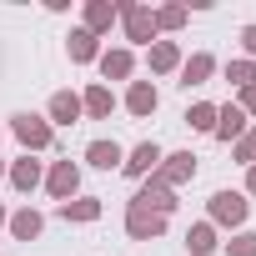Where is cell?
<instances>
[{
  "mask_svg": "<svg viewBox=\"0 0 256 256\" xmlns=\"http://www.w3.org/2000/svg\"><path fill=\"white\" fill-rule=\"evenodd\" d=\"M126 231H131L136 241H156V236L166 231V216H156V211H146V206H131V211H126Z\"/></svg>",
  "mask_w": 256,
  "mask_h": 256,
  "instance_id": "6da1fadb",
  "label": "cell"
},
{
  "mask_svg": "<svg viewBox=\"0 0 256 256\" xmlns=\"http://www.w3.org/2000/svg\"><path fill=\"white\" fill-rule=\"evenodd\" d=\"M211 216H216L221 226H241V221H246V201H241L236 191H216V196H211Z\"/></svg>",
  "mask_w": 256,
  "mask_h": 256,
  "instance_id": "7a4b0ae2",
  "label": "cell"
},
{
  "mask_svg": "<svg viewBox=\"0 0 256 256\" xmlns=\"http://www.w3.org/2000/svg\"><path fill=\"white\" fill-rule=\"evenodd\" d=\"M120 16H126V36L131 40H151L156 36V16L146 6H120Z\"/></svg>",
  "mask_w": 256,
  "mask_h": 256,
  "instance_id": "3957f363",
  "label": "cell"
},
{
  "mask_svg": "<svg viewBox=\"0 0 256 256\" xmlns=\"http://www.w3.org/2000/svg\"><path fill=\"white\" fill-rule=\"evenodd\" d=\"M16 136H20L30 151H40V146H50V126H46L40 116H16Z\"/></svg>",
  "mask_w": 256,
  "mask_h": 256,
  "instance_id": "277c9868",
  "label": "cell"
},
{
  "mask_svg": "<svg viewBox=\"0 0 256 256\" xmlns=\"http://www.w3.org/2000/svg\"><path fill=\"white\" fill-rule=\"evenodd\" d=\"M191 171H196V156L181 151V156H166V166L156 171V181L161 186H181V181H191Z\"/></svg>",
  "mask_w": 256,
  "mask_h": 256,
  "instance_id": "5b68a950",
  "label": "cell"
},
{
  "mask_svg": "<svg viewBox=\"0 0 256 256\" xmlns=\"http://www.w3.org/2000/svg\"><path fill=\"white\" fill-rule=\"evenodd\" d=\"M131 206H146V211H156V216H166V211L176 206V196H171V186H161V181H151V186H146V191H141V196H136Z\"/></svg>",
  "mask_w": 256,
  "mask_h": 256,
  "instance_id": "8992f818",
  "label": "cell"
},
{
  "mask_svg": "<svg viewBox=\"0 0 256 256\" xmlns=\"http://www.w3.org/2000/svg\"><path fill=\"white\" fill-rule=\"evenodd\" d=\"M76 186H80V171H76L70 161H60V166L50 171V196H60V201H66V196H76Z\"/></svg>",
  "mask_w": 256,
  "mask_h": 256,
  "instance_id": "52a82bcc",
  "label": "cell"
},
{
  "mask_svg": "<svg viewBox=\"0 0 256 256\" xmlns=\"http://www.w3.org/2000/svg\"><path fill=\"white\" fill-rule=\"evenodd\" d=\"M156 161H161V151H156V141H146V146H136L131 151V161H120L131 176H146V171H156Z\"/></svg>",
  "mask_w": 256,
  "mask_h": 256,
  "instance_id": "ba28073f",
  "label": "cell"
},
{
  "mask_svg": "<svg viewBox=\"0 0 256 256\" xmlns=\"http://www.w3.org/2000/svg\"><path fill=\"white\" fill-rule=\"evenodd\" d=\"M241 106H226V110H216V136L221 141H241Z\"/></svg>",
  "mask_w": 256,
  "mask_h": 256,
  "instance_id": "9c48e42d",
  "label": "cell"
},
{
  "mask_svg": "<svg viewBox=\"0 0 256 256\" xmlns=\"http://www.w3.org/2000/svg\"><path fill=\"white\" fill-rule=\"evenodd\" d=\"M126 106H131V116H151V110H156V86L136 80V86H131V96H126Z\"/></svg>",
  "mask_w": 256,
  "mask_h": 256,
  "instance_id": "30bf717a",
  "label": "cell"
},
{
  "mask_svg": "<svg viewBox=\"0 0 256 256\" xmlns=\"http://www.w3.org/2000/svg\"><path fill=\"white\" fill-rule=\"evenodd\" d=\"M86 161L110 171V166H120V146H116V141H90V146H86Z\"/></svg>",
  "mask_w": 256,
  "mask_h": 256,
  "instance_id": "8fae6325",
  "label": "cell"
},
{
  "mask_svg": "<svg viewBox=\"0 0 256 256\" xmlns=\"http://www.w3.org/2000/svg\"><path fill=\"white\" fill-rule=\"evenodd\" d=\"M50 116L70 126V120L80 116V96H70V90H56V96H50Z\"/></svg>",
  "mask_w": 256,
  "mask_h": 256,
  "instance_id": "7c38bea8",
  "label": "cell"
},
{
  "mask_svg": "<svg viewBox=\"0 0 256 256\" xmlns=\"http://www.w3.org/2000/svg\"><path fill=\"white\" fill-rule=\"evenodd\" d=\"M100 76H106V80L131 76V50H110V56H100Z\"/></svg>",
  "mask_w": 256,
  "mask_h": 256,
  "instance_id": "4fadbf2b",
  "label": "cell"
},
{
  "mask_svg": "<svg viewBox=\"0 0 256 256\" xmlns=\"http://www.w3.org/2000/svg\"><path fill=\"white\" fill-rule=\"evenodd\" d=\"M116 20V6H106V0H96V6H86V30L96 36V30H106Z\"/></svg>",
  "mask_w": 256,
  "mask_h": 256,
  "instance_id": "5bb4252c",
  "label": "cell"
},
{
  "mask_svg": "<svg viewBox=\"0 0 256 256\" xmlns=\"http://www.w3.org/2000/svg\"><path fill=\"white\" fill-rule=\"evenodd\" d=\"M110 106H116V100H110V90H106V86H90V90H86V100H80V110H90V116H110Z\"/></svg>",
  "mask_w": 256,
  "mask_h": 256,
  "instance_id": "9a60e30c",
  "label": "cell"
},
{
  "mask_svg": "<svg viewBox=\"0 0 256 256\" xmlns=\"http://www.w3.org/2000/svg\"><path fill=\"white\" fill-rule=\"evenodd\" d=\"M10 231H16L20 241L40 236V211H16V216H10Z\"/></svg>",
  "mask_w": 256,
  "mask_h": 256,
  "instance_id": "2e32d148",
  "label": "cell"
},
{
  "mask_svg": "<svg viewBox=\"0 0 256 256\" xmlns=\"http://www.w3.org/2000/svg\"><path fill=\"white\" fill-rule=\"evenodd\" d=\"M176 60H181V56H176L171 40H156V46H151V70H176Z\"/></svg>",
  "mask_w": 256,
  "mask_h": 256,
  "instance_id": "e0dca14e",
  "label": "cell"
},
{
  "mask_svg": "<svg viewBox=\"0 0 256 256\" xmlns=\"http://www.w3.org/2000/svg\"><path fill=\"white\" fill-rule=\"evenodd\" d=\"M60 216H66V221H96V216H100V201H66Z\"/></svg>",
  "mask_w": 256,
  "mask_h": 256,
  "instance_id": "ac0fdd59",
  "label": "cell"
},
{
  "mask_svg": "<svg viewBox=\"0 0 256 256\" xmlns=\"http://www.w3.org/2000/svg\"><path fill=\"white\" fill-rule=\"evenodd\" d=\"M186 246H191L196 256H206V251L216 246V231H211V226H191V231H186Z\"/></svg>",
  "mask_w": 256,
  "mask_h": 256,
  "instance_id": "d6986e66",
  "label": "cell"
},
{
  "mask_svg": "<svg viewBox=\"0 0 256 256\" xmlns=\"http://www.w3.org/2000/svg\"><path fill=\"white\" fill-rule=\"evenodd\" d=\"M90 56H96V36L90 30H76L70 36V60H90Z\"/></svg>",
  "mask_w": 256,
  "mask_h": 256,
  "instance_id": "ffe728a7",
  "label": "cell"
},
{
  "mask_svg": "<svg viewBox=\"0 0 256 256\" xmlns=\"http://www.w3.org/2000/svg\"><path fill=\"white\" fill-rule=\"evenodd\" d=\"M10 181H16L20 191H30V186L40 181V166H36V161H16V171H10Z\"/></svg>",
  "mask_w": 256,
  "mask_h": 256,
  "instance_id": "44dd1931",
  "label": "cell"
},
{
  "mask_svg": "<svg viewBox=\"0 0 256 256\" xmlns=\"http://www.w3.org/2000/svg\"><path fill=\"white\" fill-rule=\"evenodd\" d=\"M206 76H211V56H191L186 60V86H201Z\"/></svg>",
  "mask_w": 256,
  "mask_h": 256,
  "instance_id": "7402d4cb",
  "label": "cell"
},
{
  "mask_svg": "<svg viewBox=\"0 0 256 256\" xmlns=\"http://www.w3.org/2000/svg\"><path fill=\"white\" fill-rule=\"evenodd\" d=\"M226 76H231L241 90H246V86H256V66H251V60H231V66H226Z\"/></svg>",
  "mask_w": 256,
  "mask_h": 256,
  "instance_id": "603a6c76",
  "label": "cell"
},
{
  "mask_svg": "<svg viewBox=\"0 0 256 256\" xmlns=\"http://www.w3.org/2000/svg\"><path fill=\"white\" fill-rule=\"evenodd\" d=\"M196 131H216V106H191V116H186Z\"/></svg>",
  "mask_w": 256,
  "mask_h": 256,
  "instance_id": "cb8c5ba5",
  "label": "cell"
},
{
  "mask_svg": "<svg viewBox=\"0 0 256 256\" xmlns=\"http://www.w3.org/2000/svg\"><path fill=\"white\" fill-rule=\"evenodd\" d=\"M236 161L256 166V131H241V141H236Z\"/></svg>",
  "mask_w": 256,
  "mask_h": 256,
  "instance_id": "d4e9b609",
  "label": "cell"
},
{
  "mask_svg": "<svg viewBox=\"0 0 256 256\" xmlns=\"http://www.w3.org/2000/svg\"><path fill=\"white\" fill-rule=\"evenodd\" d=\"M181 20H186V6H166V10L156 16V26H166V30H176Z\"/></svg>",
  "mask_w": 256,
  "mask_h": 256,
  "instance_id": "484cf974",
  "label": "cell"
},
{
  "mask_svg": "<svg viewBox=\"0 0 256 256\" xmlns=\"http://www.w3.org/2000/svg\"><path fill=\"white\" fill-rule=\"evenodd\" d=\"M231 256H256V231H241L231 241Z\"/></svg>",
  "mask_w": 256,
  "mask_h": 256,
  "instance_id": "4316f807",
  "label": "cell"
},
{
  "mask_svg": "<svg viewBox=\"0 0 256 256\" xmlns=\"http://www.w3.org/2000/svg\"><path fill=\"white\" fill-rule=\"evenodd\" d=\"M241 106H246V110L256 116V86H246V90H241Z\"/></svg>",
  "mask_w": 256,
  "mask_h": 256,
  "instance_id": "83f0119b",
  "label": "cell"
},
{
  "mask_svg": "<svg viewBox=\"0 0 256 256\" xmlns=\"http://www.w3.org/2000/svg\"><path fill=\"white\" fill-rule=\"evenodd\" d=\"M241 40H246V50L256 56V26H246V30H241Z\"/></svg>",
  "mask_w": 256,
  "mask_h": 256,
  "instance_id": "f1b7e54d",
  "label": "cell"
},
{
  "mask_svg": "<svg viewBox=\"0 0 256 256\" xmlns=\"http://www.w3.org/2000/svg\"><path fill=\"white\" fill-rule=\"evenodd\" d=\"M246 186H251V196H256V166H251V176H246Z\"/></svg>",
  "mask_w": 256,
  "mask_h": 256,
  "instance_id": "f546056e",
  "label": "cell"
},
{
  "mask_svg": "<svg viewBox=\"0 0 256 256\" xmlns=\"http://www.w3.org/2000/svg\"><path fill=\"white\" fill-rule=\"evenodd\" d=\"M0 226H6V211H0Z\"/></svg>",
  "mask_w": 256,
  "mask_h": 256,
  "instance_id": "4dcf8cb0",
  "label": "cell"
},
{
  "mask_svg": "<svg viewBox=\"0 0 256 256\" xmlns=\"http://www.w3.org/2000/svg\"><path fill=\"white\" fill-rule=\"evenodd\" d=\"M0 176H6V171H0Z\"/></svg>",
  "mask_w": 256,
  "mask_h": 256,
  "instance_id": "1f68e13d",
  "label": "cell"
}]
</instances>
